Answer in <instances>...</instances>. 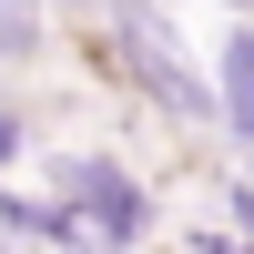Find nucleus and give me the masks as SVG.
I'll use <instances>...</instances> for the list:
<instances>
[{"label":"nucleus","instance_id":"obj_3","mask_svg":"<svg viewBox=\"0 0 254 254\" xmlns=\"http://www.w3.org/2000/svg\"><path fill=\"white\" fill-rule=\"evenodd\" d=\"M193 254H254V234H203Z\"/></svg>","mask_w":254,"mask_h":254},{"label":"nucleus","instance_id":"obj_2","mask_svg":"<svg viewBox=\"0 0 254 254\" xmlns=\"http://www.w3.org/2000/svg\"><path fill=\"white\" fill-rule=\"evenodd\" d=\"M214 122L254 153V20H234L214 41Z\"/></svg>","mask_w":254,"mask_h":254},{"label":"nucleus","instance_id":"obj_1","mask_svg":"<svg viewBox=\"0 0 254 254\" xmlns=\"http://www.w3.org/2000/svg\"><path fill=\"white\" fill-rule=\"evenodd\" d=\"M61 193L92 214V234H102V244H142V234H153V193H142L122 163H102V153L61 163Z\"/></svg>","mask_w":254,"mask_h":254}]
</instances>
